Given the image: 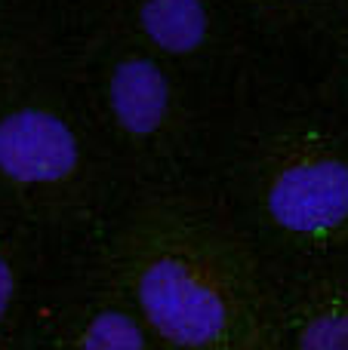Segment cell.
<instances>
[{"label":"cell","mask_w":348,"mask_h":350,"mask_svg":"<svg viewBox=\"0 0 348 350\" xmlns=\"http://www.w3.org/2000/svg\"><path fill=\"white\" fill-rule=\"evenodd\" d=\"M139 301L148 323L176 345H210L225 329V304L219 292L197 280L182 261H154L142 273Z\"/></svg>","instance_id":"1"},{"label":"cell","mask_w":348,"mask_h":350,"mask_svg":"<svg viewBox=\"0 0 348 350\" xmlns=\"http://www.w3.org/2000/svg\"><path fill=\"white\" fill-rule=\"evenodd\" d=\"M277 224L299 234H318L348 218V166L339 160L290 166L277 175L269 193Z\"/></svg>","instance_id":"2"},{"label":"cell","mask_w":348,"mask_h":350,"mask_svg":"<svg viewBox=\"0 0 348 350\" xmlns=\"http://www.w3.org/2000/svg\"><path fill=\"white\" fill-rule=\"evenodd\" d=\"M77 166L74 133L47 111H16L0 120V172L25 185L59 181Z\"/></svg>","instance_id":"3"},{"label":"cell","mask_w":348,"mask_h":350,"mask_svg":"<svg viewBox=\"0 0 348 350\" xmlns=\"http://www.w3.org/2000/svg\"><path fill=\"white\" fill-rule=\"evenodd\" d=\"M170 105V90L160 68L148 59H129L114 68L111 108L127 133L145 135L160 126Z\"/></svg>","instance_id":"4"},{"label":"cell","mask_w":348,"mask_h":350,"mask_svg":"<svg viewBox=\"0 0 348 350\" xmlns=\"http://www.w3.org/2000/svg\"><path fill=\"white\" fill-rule=\"evenodd\" d=\"M142 28L166 53H191L207 34V10L201 0H148L142 6Z\"/></svg>","instance_id":"5"},{"label":"cell","mask_w":348,"mask_h":350,"mask_svg":"<svg viewBox=\"0 0 348 350\" xmlns=\"http://www.w3.org/2000/svg\"><path fill=\"white\" fill-rule=\"evenodd\" d=\"M84 350H142V332L127 314H99L84 335Z\"/></svg>","instance_id":"6"},{"label":"cell","mask_w":348,"mask_h":350,"mask_svg":"<svg viewBox=\"0 0 348 350\" xmlns=\"http://www.w3.org/2000/svg\"><path fill=\"white\" fill-rule=\"evenodd\" d=\"M299 350H348V317H321L302 332Z\"/></svg>","instance_id":"7"},{"label":"cell","mask_w":348,"mask_h":350,"mask_svg":"<svg viewBox=\"0 0 348 350\" xmlns=\"http://www.w3.org/2000/svg\"><path fill=\"white\" fill-rule=\"evenodd\" d=\"M12 289H16V280H12V267L6 265V258L0 255V320H3L6 308L12 301Z\"/></svg>","instance_id":"8"}]
</instances>
